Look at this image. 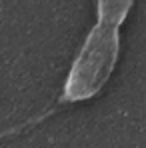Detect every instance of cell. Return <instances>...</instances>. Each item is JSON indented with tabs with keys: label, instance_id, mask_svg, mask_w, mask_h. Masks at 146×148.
I'll use <instances>...</instances> for the list:
<instances>
[{
	"label": "cell",
	"instance_id": "cell-2",
	"mask_svg": "<svg viewBox=\"0 0 146 148\" xmlns=\"http://www.w3.org/2000/svg\"><path fill=\"white\" fill-rule=\"evenodd\" d=\"M136 0H96V14L124 24Z\"/></svg>",
	"mask_w": 146,
	"mask_h": 148
},
{
	"label": "cell",
	"instance_id": "cell-1",
	"mask_svg": "<svg viewBox=\"0 0 146 148\" xmlns=\"http://www.w3.org/2000/svg\"><path fill=\"white\" fill-rule=\"evenodd\" d=\"M120 28L116 20L96 14V22L84 36L66 74L62 102H86L102 92L120 62Z\"/></svg>",
	"mask_w": 146,
	"mask_h": 148
}]
</instances>
